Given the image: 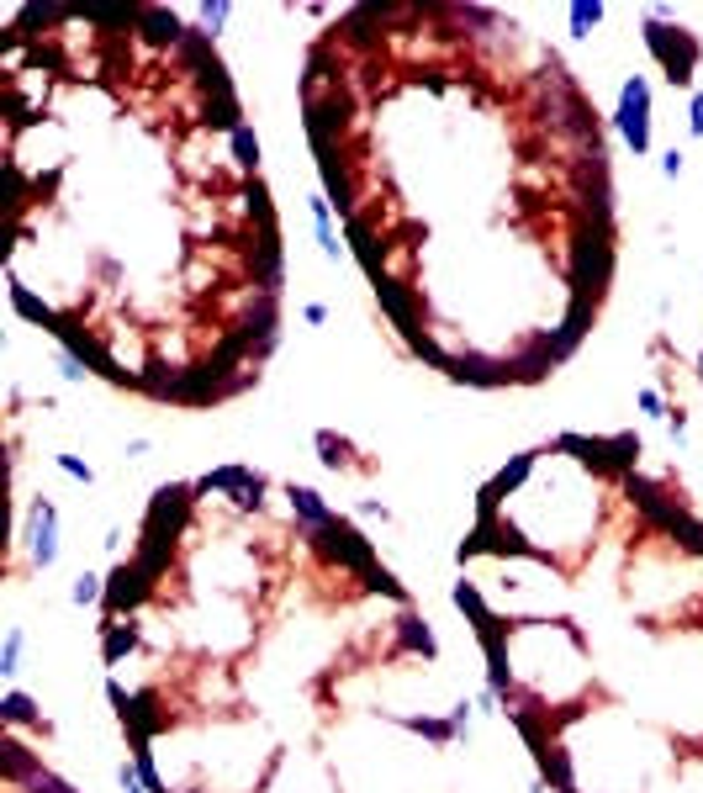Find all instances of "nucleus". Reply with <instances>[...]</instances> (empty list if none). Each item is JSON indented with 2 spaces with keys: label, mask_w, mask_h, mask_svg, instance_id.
Wrapping results in <instances>:
<instances>
[{
  "label": "nucleus",
  "mask_w": 703,
  "mask_h": 793,
  "mask_svg": "<svg viewBox=\"0 0 703 793\" xmlns=\"http://www.w3.org/2000/svg\"><path fill=\"white\" fill-rule=\"evenodd\" d=\"M640 407H645V413H651V418H661V413H666V407H661V392H651V386H645V392H640Z\"/></svg>",
  "instance_id": "10"
},
{
  "label": "nucleus",
  "mask_w": 703,
  "mask_h": 793,
  "mask_svg": "<svg viewBox=\"0 0 703 793\" xmlns=\"http://www.w3.org/2000/svg\"><path fill=\"white\" fill-rule=\"evenodd\" d=\"M117 783H122V793H143V783H138V772L127 767V762L117 767Z\"/></svg>",
  "instance_id": "8"
},
{
  "label": "nucleus",
  "mask_w": 703,
  "mask_h": 793,
  "mask_svg": "<svg viewBox=\"0 0 703 793\" xmlns=\"http://www.w3.org/2000/svg\"><path fill=\"white\" fill-rule=\"evenodd\" d=\"M645 43H651V53L661 58V75L672 79V85H693V69H698L693 32H682V26H645Z\"/></svg>",
  "instance_id": "1"
},
{
  "label": "nucleus",
  "mask_w": 703,
  "mask_h": 793,
  "mask_svg": "<svg viewBox=\"0 0 703 793\" xmlns=\"http://www.w3.org/2000/svg\"><path fill=\"white\" fill-rule=\"evenodd\" d=\"M26 550H32V566L48 571L58 561V513H53L48 497L32 502V529H26Z\"/></svg>",
  "instance_id": "3"
},
{
  "label": "nucleus",
  "mask_w": 703,
  "mask_h": 793,
  "mask_svg": "<svg viewBox=\"0 0 703 793\" xmlns=\"http://www.w3.org/2000/svg\"><path fill=\"white\" fill-rule=\"evenodd\" d=\"M687 132L703 138V96H693V117H687Z\"/></svg>",
  "instance_id": "11"
},
{
  "label": "nucleus",
  "mask_w": 703,
  "mask_h": 793,
  "mask_svg": "<svg viewBox=\"0 0 703 793\" xmlns=\"http://www.w3.org/2000/svg\"><path fill=\"white\" fill-rule=\"evenodd\" d=\"M22 645H26V629H22V624H11V629H5V650H0V671H5V677L22 671Z\"/></svg>",
  "instance_id": "4"
},
{
  "label": "nucleus",
  "mask_w": 703,
  "mask_h": 793,
  "mask_svg": "<svg viewBox=\"0 0 703 793\" xmlns=\"http://www.w3.org/2000/svg\"><path fill=\"white\" fill-rule=\"evenodd\" d=\"M69 603H79V608H85V603H106V587H100L96 571H79V576H75V587H69Z\"/></svg>",
  "instance_id": "5"
},
{
  "label": "nucleus",
  "mask_w": 703,
  "mask_h": 793,
  "mask_svg": "<svg viewBox=\"0 0 703 793\" xmlns=\"http://www.w3.org/2000/svg\"><path fill=\"white\" fill-rule=\"evenodd\" d=\"M572 22H577V37H587V26L603 22V5H572Z\"/></svg>",
  "instance_id": "6"
},
{
  "label": "nucleus",
  "mask_w": 703,
  "mask_h": 793,
  "mask_svg": "<svg viewBox=\"0 0 703 793\" xmlns=\"http://www.w3.org/2000/svg\"><path fill=\"white\" fill-rule=\"evenodd\" d=\"M318 445H323V449H333V439H328V434H323ZM323 466H333V471H339V466H344V455H323Z\"/></svg>",
  "instance_id": "13"
},
{
  "label": "nucleus",
  "mask_w": 703,
  "mask_h": 793,
  "mask_svg": "<svg viewBox=\"0 0 703 793\" xmlns=\"http://www.w3.org/2000/svg\"><path fill=\"white\" fill-rule=\"evenodd\" d=\"M682 164H687V159H682V153L672 149L666 159H661V174H666V180H677V174H682Z\"/></svg>",
  "instance_id": "9"
},
{
  "label": "nucleus",
  "mask_w": 703,
  "mask_h": 793,
  "mask_svg": "<svg viewBox=\"0 0 703 793\" xmlns=\"http://www.w3.org/2000/svg\"><path fill=\"white\" fill-rule=\"evenodd\" d=\"M58 466H64V471L75 476V481H85V487H90V481H96V471H90V466H85V460H75V455H58Z\"/></svg>",
  "instance_id": "7"
},
{
  "label": "nucleus",
  "mask_w": 703,
  "mask_h": 793,
  "mask_svg": "<svg viewBox=\"0 0 703 793\" xmlns=\"http://www.w3.org/2000/svg\"><path fill=\"white\" fill-rule=\"evenodd\" d=\"M301 318L318 328V322H328V307H323V301H307V307H301Z\"/></svg>",
  "instance_id": "12"
},
{
  "label": "nucleus",
  "mask_w": 703,
  "mask_h": 793,
  "mask_svg": "<svg viewBox=\"0 0 703 793\" xmlns=\"http://www.w3.org/2000/svg\"><path fill=\"white\" fill-rule=\"evenodd\" d=\"M619 132L635 153H651V85H645V75H629L619 90Z\"/></svg>",
  "instance_id": "2"
}]
</instances>
